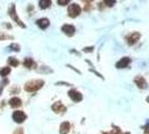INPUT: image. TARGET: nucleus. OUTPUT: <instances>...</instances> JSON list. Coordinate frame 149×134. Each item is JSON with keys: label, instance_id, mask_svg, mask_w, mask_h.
<instances>
[{"label": "nucleus", "instance_id": "nucleus-29", "mask_svg": "<svg viewBox=\"0 0 149 134\" xmlns=\"http://www.w3.org/2000/svg\"><path fill=\"white\" fill-rule=\"evenodd\" d=\"M121 134H122V133H121ZM125 134H129V133H125Z\"/></svg>", "mask_w": 149, "mask_h": 134}, {"label": "nucleus", "instance_id": "nucleus-7", "mask_svg": "<svg viewBox=\"0 0 149 134\" xmlns=\"http://www.w3.org/2000/svg\"><path fill=\"white\" fill-rule=\"evenodd\" d=\"M68 96H70V98H71L73 102H75V103L81 102L83 99L82 94H81L79 90H76V89H71V90H68Z\"/></svg>", "mask_w": 149, "mask_h": 134}, {"label": "nucleus", "instance_id": "nucleus-23", "mask_svg": "<svg viewBox=\"0 0 149 134\" xmlns=\"http://www.w3.org/2000/svg\"><path fill=\"white\" fill-rule=\"evenodd\" d=\"M112 134H121V131H120L119 127H114L113 131H112Z\"/></svg>", "mask_w": 149, "mask_h": 134}, {"label": "nucleus", "instance_id": "nucleus-12", "mask_svg": "<svg viewBox=\"0 0 149 134\" xmlns=\"http://www.w3.org/2000/svg\"><path fill=\"white\" fill-rule=\"evenodd\" d=\"M36 25H37L40 29H46L49 26V20L47 18H39V19H37V21H36Z\"/></svg>", "mask_w": 149, "mask_h": 134}, {"label": "nucleus", "instance_id": "nucleus-1", "mask_svg": "<svg viewBox=\"0 0 149 134\" xmlns=\"http://www.w3.org/2000/svg\"><path fill=\"white\" fill-rule=\"evenodd\" d=\"M45 85V82L43 79H31L29 82H27L25 84L24 88L26 92H29V93H34V92H37L42 88Z\"/></svg>", "mask_w": 149, "mask_h": 134}, {"label": "nucleus", "instance_id": "nucleus-10", "mask_svg": "<svg viewBox=\"0 0 149 134\" xmlns=\"http://www.w3.org/2000/svg\"><path fill=\"white\" fill-rule=\"evenodd\" d=\"M22 105V102L19 97L15 96V97H11V98L9 99V106L13 107V108H18V107H20Z\"/></svg>", "mask_w": 149, "mask_h": 134}, {"label": "nucleus", "instance_id": "nucleus-16", "mask_svg": "<svg viewBox=\"0 0 149 134\" xmlns=\"http://www.w3.org/2000/svg\"><path fill=\"white\" fill-rule=\"evenodd\" d=\"M8 65L11 67H18L19 65V60L15 58V57H8Z\"/></svg>", "mask_w": 149, "mask_h": 134}, {"label": "nucleus", "instance_id": "nucleus-22", "mask_svg": "<svg viewBox=\"0 0 149 134\" xmlns=\"http://www.w3.org/2000/svg\"><path fill=\"white\" fill-rule=\"evenodd\" d=\"M93 49H94V47H93V46H91V47H85V48L83 49V52H93Z\"/></svg>", "mask_w": 149, "mask_h": 134}, {"label": "nucleus", "instance_id": "nucleus-17", "mask_svg": "<svg viewBox=\"0 0 149 134\" xmlns=\"http://www.w3.org/2000/svg\"><path fill=\"white\" fill-rule=\"evenodd\" d=\"M10 72H11V68L10 67H2L1 69H0V76H2V77H6L8 75L10 74Z\"/></svg>", "mask_w": 149, "mask_h": 134}, {"label": "nucleus", "instance_id": "nucleus-5", "mask_svg": "<svg viewBox=\"0 0 149 134\" xmlns=\"http://www.w3.org/2000/svg\"><path fill=\"white\" fill-rule=\"evenodd\" d=\"M134 84L137 85V87L140 89H146L148 87V83L145 79V77H142L141 75H138L134 78Z\"/></svg>", "mask_w": 149, "mask_h": 134}, {"label": "nucleus", "instance_id": "nucleus-4", "mask_svg": "<svg viewBox=\"0 0 149 134\" xmlns=\"http://www.w3.org/2000/svg\"><path fill=\"white\" fill-rule=\"evenodd\" d=\"M27 119V115L25 114L24 111H20V110H16L14 113H13V119L15 121L16 123H22L25 119Z\"/></svg>", "mask_w": 149, "mask_h": 134}, {"label": "nucleus", "instance_id": "nucleus-24", "mask_svg": "<svg viewBox=\"0 0 149 134\" xmlns=\"http://www.w3.org/2000/svg\"><path fill=\"white\" fill-rule=\"evenodd\" d=\"M143 133L145 134H149V123L143 127Z\"/></svg>", "mask_w": 149, "mask_h": 134}, {"label": "nucleus", "instance_id": "nucleus-14", "mask_svg": "<svg viewBox=\"0 0 149 134\" xmlns=\"http://www.w3.org/2000/svg\"><path fill=\"white\" fill-rule=\"evenodd\" d=\"M70 130H71V124H70V122H63L62 124L60 125V133L61 134H67L70 132Z\"/></svg>", "mask_w": 149, "mask_h": 134}, {"label": "nucleus", "instance_id": "nucleus-25", "mask_svg": "<svg viewBox=\"0 0 149 134\" xmlns=\"http://www.w3.org/2000/svg\"><path fill=\"white\" fill-rule=\"evenodd\" d=\"M84 1H85V2H91L92 0H84Z\"/></svg>", "mask_w": 149, "mask_h": 134}, {"label": "nucleus", "instance_id": "nucleus-13", "mask_svg": "<svg viewBox=\"0 0 149 134\" xmlns=\"http://www.w3.org/2000/svg\"><path fill=\"white\" fill-rule=\"evenodd\" d=\"M22 64H24V66L26 67V68H28V69H33V68L36 67V63L34 61L33 58H30V57H26L24 59V61H22Z\"/></svg>", "mask_w": 149, "mask_h": 134}, {"label": "nucleus", "instance_id": "nucleus-28", "mask_svg": "<svg viewBox=\"0 0 149 134\" xmlns=\"http://www.w3.org/2000/svg\"><path fill=\"white\" fill-rule=\"evenodd\" d=\"M103 134H110V133H103Z\"/></svg>", "mask_w": 149, "mask_h": 134}, {"label": "nucleus", "instance_id": "nucleus-2", "mask_svg": "<svg viewBox=\"0 0 149 134\" xmlns=\"http://www.w3.org/2000/svg\"><path fill=\"white\" fill-rule=\"evenodd\" d=\"M81 12H82V8L77 3H71L67 8V14L71 18H76L77 16H80Z\"/></svg>", "mask_w": 149, "mask_h": 134}, {"label": "nucleus", "instance_id": "nucleus-9", "mask_svg": "<svg viewBox=\"0 0 149 134\" xmlns=\"http://www.w3.org/2000/svg\"><path fill=\"white\" fill-rule=\"evenodd\" d=\"M130 63H131V59H130L129 57H122V58L116 64V67H117L118 69H122V68H126V67L129 66Z\"/></svg>", "mask_w": 149, "mask_h": 134}, {"label": "nucleus", "instance_id": "nucleus-6", "mask_svg": "<svg viewBox=\"0 0 149 134\" xmlns=\"http://www.w3.org/2000/svg\"><path fill=\"white\" fill-rule=\"evenodd\" d=\"M139 39H140V34H139L138 31H134V32L129 34L127 36V38H126L127 44L129 45V46H132V45L137 44Z\"/></svg>", "mask_w": 149, "mask_h": 134}, {"label": "nucleus", "instance_id": "nucleus-27", "mask_svg": "<svg viewBox=\"0 0 149 134\" xmlns=\"http://www.w3.org/2000/svg\"><path fill=\"white\" fill-rule=\"evenodd\" d=\"M19 134H22V131H20V133H19Z\"/></svg>", "mask_w": 149, "mask_h": 134}, {"label": "nucleus", "instance_id": "nucleus-19", "mask_svg": "<svg viewBox=\"0 0 149 134\" xmlns=\"http://www.w3.org/2000/svg\"><path fill=\"white\" fill-rule=\"evenodd\" d=\"M9 48H10L13 52H20V46L17 44H11L9 46Z\"/></svg>", "mask_w": 149, "mask_h": 134}, {"label": "nucleus", "instance_id": "nucleus-18", "mask_svg": "<svg viewBox=\"0 0 149 134\" xmlns=\"http://www.w3.org/2000/svg\"><path fill=\"white\" fill-rule=\"evenodd\" d=\"M105 7H113L117 3V0H103Z\"/></svg>", "mask_w": 149, "mask_h": 134}, {"label": "nucleus", "instance_id": "nucleus-3", "mask_svg": "<svg viewBox=\"0 0 149 134\" xmlns=\"http://www.w3.org/2000/svg\"><path fill=\"white\" fill-rule=\"evenodd\" d=\"M8 14L10 16V18L14 20V21L18 25V26H20L22 28H25L26 26H25V23L19 19V17L17 15V11H16V6L15 5H11V7L9 8V10H8Z\"/></svg>", "mask_w": 149, "mask_h": 134}, {"label": "nucleus", "instance_id": "nucleus-26", "mask_svg": "<svg viewBox=\"0 0 149 134\" xmlns=\"http://www.w3.org/2000/svg\"><path fill=\"white\" fill-rule=\"evenodd\" d=\"M146 101H147V102H148V103H149V96L147 97V99H146Z\"/></svg>", "mask_w": 149, "mask_h": 134}, {"label": "nucleus", "instance_id": "nucleus-15", "mask_svg": "<svg viewBox=\"0 0 149 134\" xmlns=\"http://www.w3.org/2000/svg\"><path fill=\"white\" fill-rule=\"evenodd\" d=\"M38 5L40 9H48L52 6V0H39Z\"/></svg>", "mask_w": 149, "mask_h": 134}, {"label": "nucleus", "instance_id": "nucleus-21", "mask_svg": "<svg viewBox=\"0 0 149 134\" xmlns=\"http://www.w3.org/2000/svg\"><path fill=\"white\" fill-rule=\"evenodd\" d=\"M9 38H13V37L9 36V35H7V34L0 32V40H6V39H9Z\"/></svg>", "mask_w": 149, "mask_h": 134}, {"label": "nucleus", "instance_id": "nucleus-8", "mask_svg": "<svg viewBox=\"0 0 149 134\" xmlns=\"http://www.w3.org/2000/svg\"><path fill=\"white\" fill-rule=\"evenodd\" d=\"M61 29H62V31H63V34H65V35L68 36V37L73 36V35L75 34V27L73 26V25H70V23L63 25Z\"/></svg>", "mask_w": 149, "mask_h": 134}, {"label": "nucleus", "instance_id": "nucleus-20", "mask_svg": "<svg viewBox=\"0 0 149 134\" xmlns=\"http://www.w3.org/2000/svg\"><path fill=\"white\" fill-rule=\"evenodd\" d=\"M70 3V0H57V5H60V6H66Z\"/></svg>", "mask_w": 149, "mask_h": 134}, {"label": "nucleus", "instance_id": "nucleus-11", "mask_svg": "<svg viewBox=\"0 0 149 134\" xmlns=\"http://www.w3.org/2000/svg\"><path fill=\"white\" fill-rule=\"evenodd\" d=\"M52 110L55 113H64V112L66 111V107L62 104L61 102H56V103H54L52 105Z\"/></svg>", "mask_w": 149, "mask_h": 134}]
</instances>
